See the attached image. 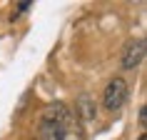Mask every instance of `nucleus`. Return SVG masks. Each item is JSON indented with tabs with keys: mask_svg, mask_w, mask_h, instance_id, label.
Listing matches in <instances>:
<instances>
[{
	"mask_svg": "<svg viewBox=\"0 0 147 140\" xmlns=\"http://www.w3.org/2000/svg\"><path fill=\"white\" fill-rule=\"evenodd\" d=\"M40 140H85L82 120L65 103H53L40 115Z\"/></svg>",
	"mask_w": 147,
	"mask_h": 140,
	"instance_id": "nucleus-1",
	"label": "nucleus"
},
{
	"mask_svg": "<svg viewBox=\"0 0 147 140\" xmlns=\"http://www.w3.org/2000/svg\"><path fill=\"white\" fill-rule=\"evenodd\" d=\"M127 95H130L127 83H125L122 78H115V80H110L107 88H105L102 105H105V110H107V113H120V110L125 108V103H127Z\"/></svg>",
	"mask_w": 147,
	"mask_h": 140,
	"instance_id": "nucleus-2",
	"label": "nucleus"
},
{
	"mask_svg": "<svg viewBox=\"0 0 147 140\" xmlns=\"http://www.w3.org/2000/svg\"><path fill=\"white\" fill-rule=\"evenodd\" d=\"M145 60V40H132L125 45L122 53V68L125 70H135L137 65H142Z\"/></svg>",
	"mask_w": 147,
	"mask_h": 140,
	"instance_id": "nucleus-3",
	"label": "nucleus"
},
{
	"mask_svg": "<svg viewBox=\"0 0 147 140\" xmlns=\"http://www.w3.org/2000/svg\"><path fill=\"white\" fill-rule=\"evenodd\" d=\"M30 0H23V3H18V13H25V10H30Z\"/></svg>",
	"mask_w": 147,
	"mask_h": 140,
	"instance_id": "nucleus-4",
	"label": "nucleus"
},
{
	"mask_svg": "<svg viewBox=\"0 0 147 140\" xmlns=\"http://www.w3.org/2000/svg\"><path fill=\"white\" fill-rule=\"evenodd\" d=\"M145 123H147V110L142 108V110H140V125H142V128H145Z\"/></svg>",
	"mask_w": 147,
	"mask_h": 140,
	"instance_id": "nucleus-5",
	"label": "nucleus"
},
{
	"mask_svg": "<svg viewBox=\"0 0 147 140\" xmlns=\"http://www.w3.org/2000/svg\"><path fill=\"white\" fill-rule=\"evenodd\" d=\"M137 140H145V133H142V135H140V138H137Z\"/></svg>",
	"mask_w": 147,
	"mask_h": 140,
	"instance_id": "nucleus-6",
	"label": "nucleus"
}]
</instances>
